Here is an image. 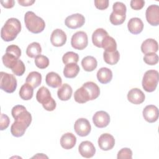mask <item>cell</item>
I'll return each instance as SVG.
<instances>
[{"label": "cell", "instance_id": "obj_1", "mask_svg": "<svg viewBox=\"0 0 159 159\" xmlns=\"http://www.w3.org/2000/svg\"><path fill=\"white\" fill-rule=\"evenodd\" d=\"M21 30V24L16 18H9L1 30V37L5 42L14 40Z\"/></svg>", "mask_w": 159, "mask_h": 159}, {"label": "cell", "instance_id": "obj_2", "mask_svg": "<svg viewBox=\"0 0 159 159\" xmlns=\"http://www.w3.org/2000/svg\"><path fill=\"white\" fill-rule=\"evenodd\" d=\"M24 22L26 28L33 34L42 32L45 27V21L32 11H27L24 16Z\"/></svg>", "mask_w": 159, "mask_h": 159}, {"label": "cell", "instance_id": "obj_3", "mask_svg": "<svg viewBox=\"0 0 159 159\" xmlns=\"http://www.w3.org/2000/svg\"><path fill=\"white\" fill-rule=\"evenodd\" d=\"M37 101L42 104L43 107L48 111H53L57 106L56 102L51 96V93L48 88L42 86L36 94Z\"/></svg>", "mask_w": 159, "mask_h": 159}, {"label": "cell", "instance_id": "obj_4", "mask_svg": "<svg viewBox=\"0 0 159 159\" xmlns=\"http://www.w3.org/2000/svg\"><path fill=\"white\" fill-rule=\"evenodd\" d=\"M112 10L109 17L111 23L114 25L123 24L126 18L127 8L125 5L121 2H116L112 6Z\"/></svg>", "mask_w": 159, "mask_h": 159}, {"label": "cell", "instance_id": "obj_5", "mask_svg": "<svg viewBox=\"0 0 159 159\" xmlns=\"http://www.w3.org/2000/svg\"><path fill=\"white\" fill-rule=\"evenodd\" d=\"M158 72L155 70H149L143 75L142 79V87L143 89L148 93L154 91L156 89L158 83Z\"/></svg>", "mask_w": 159, "mask_h": 159}, {"label": "cell", "instance_id": "obj_6", "mask_svg": "<svg viewBox=\"0 0 159 159\" xmlns=\"http://www.w3.org/2000/svg\"><path fill=\"white\" fill-rule=\"evenodd\" d=\"M0 88L7 93H12L15 91L17 88V80L15 76L6 72L0 73Z\"/></svg>", "mask_w": 159, "mask_h": 159}, {"label": "cell", "instance_id": "obj_7", "mask_svg": "<svg viewBox=\"0 0 159 159\" xmlns=\"http://www.w3.org/2000/svg\"><path fill=\"white\" fill-rule=\"evenodd\" d=\"M11 114L15 120L23 122L28 127L31 124L32 116L24 106L16 105L14 106L12 109Z\"/></svg>", "mask_w": 159, "mask_h": 159}, {"label": "cell", "instance_id": "obj_8", "mask_svg": "<svg viewBox=\"0 0 159 159\" xmlns=\"http://www.w3.org/2000/svg\"><path fill=\"white\" fill-rule=\"evenodd\" d=\"M88 44L87 34L83 31H78L75 33L71 39V45L73 48L81 50L85 48Z\"/></svg>", "mask_w": 159, "mask_h": 159}, {"label": "cell", "instance_id": "obj_9", "mask_svg": "<svg viewBox=\"0 0 159 159\" xmlns=\"http://www.w3.org/2000/svg\"><path fill=\"white\" fill-rule=\"evenodd\" d=\"M75 132L80 137L87 136L91 132V126L88 119L80 118L77 119L74 124Z\"/></svg>", "mask_w": 159, "mask_h": 159}, {"label": "cell", "instance_id": "obj_10", "mask_svg": "<svg viewBox=\"0 0 159 159\" xmlns=\"http://www.w3.org/2000/svg\"><path fill=\"white\" fill-rule=\"evenodd\" d=\"M85 22L84 17L79 13L68 16L65 20L66 26L71 29H76L82 27Z\"/></svg>", "mask_w": 159, "mask_h": 159}, {"label": "cell", "instance_id": "obj_11", "mask_svg": "<svg viewBox=\"0 0 159 159\" xmlns=\"http://www.w3.org/2000/svg\"><path fill=\"white\" fill-rule=\"evenodd\" d=\"M147 21L153 26L159 24V7L158 5L152 4L149 6L145 12Z\"/></svg>", "mask_w": 159, "mask_h": 159}, {"label": "cell", "instance_id": "obj_12", "mask_svg": "<svg viewBox=\"0 0 159 159\" xmlns=\"http://www.w3.org/2000/svg\"><path fill=\"white\" fill-rule=\"evenodd\" d=\"M93 122L94 125L98 128H104L110 122V116L107 112L104 111L96 112L93 116Z\"/></svg>", "mask_w": 159, "mask_h": 159}, {"label": "cell", "instance_id": "obj_13", "mask_svg": "<svg viewBox=\"0 0 159 159\" xmlns=\"http://www.w3.org/2000/svg\"><path fill=\"white\" fill-rule=\"evenodd\" d=\"M98 143L99 148L102 150L108 151L114 147L115 139L112 135L108 133H104L100 135Z\"/></svg>", "mask_w": 159, "mask_h": 159}, {"label": "cell", "instance_id": "obj_14", "mask_svg": "<svg viewBox=\"0 0 159 159\" xmlns=\"http://www.w3.org/2000/svg\"><path fill=\"white\" fill-rule=\"evenodd\" d=\"M67 37L64 31L60 29L54 30L50 35L51 43L55 47H62L66 42Z\"/></svg>", "mask_w": 159, "mask_h": 159}, {"label": "cell", "instance_id": "obj_15", "mask_svg": "<svg viewBox=\"0 0 159 159\" xmlns=\"http://www.w3.org/2000/svg\"><path fill=\"white\" fill-rule=\"evenodd\" d=\"M78 151L80 154L84 158H91L96 153V148L93 143L89 141H83L82 142L79 147Z\"/></svg>", "mask_w": 159, "mask_h": 159}, {"label": "cell", "instance_id": "obj_16", "mask_svg": "<svg viewBox=\"0 0 159 159\" xmlns=\"http://www.w3.org/2000/svg\"><path fill=\"white\" fill-rule=\"evenodd\" d=\"M144 119L150 123L155 122L158 118V109L154 105L145 106L142 112Z\"/></svg>", "mask_w": 159, "mask_h": 159}, {"label": "cell", "instance_id": "obj_17", "mask_svg": "<svg viewBox=\"0 0 159 159\" xmlns=\"http://www.w3.org/2000/svg\"><path fill=\"white\" fill-rule=\"evenodd\" d=\"M145 99V96L142 91L139 88H132L127 93V99L134 104L142 103Z\"/></svg>", "mask_w": 159, "mask_h": 159}, {"label": "cell", "instance_id": "obj_18", "mask_svg": "<svg viewBox=\"0 0 159 159\" xmlns=\"http://www.w3.org/2000/svg\"><path fill=\"white\" fill-rule=\"evenodd\" d=\"M127 27L129 31L134 35H137L142 32L143 29V23L142 20L138 17L131 18L128 23Z\"/></svg>", "mask_w": 159, "mask_h": 159}, {"label": "cell", "instance_id": "obj_19", "mask_svg": "<svg viewBox=\"0 0 159 159\" xmlns=\"http://www.w3.org/2000/svg\"><path fill=\"white\" fill-rule=\"evenodd\" d=\"M76 143V137L72 133L67 132L64 134L60 139V145L62 148L66 150L71 149Z\"/></svg>", "mask_w": 159, "mask_h": 159}, {"label": "cell", "instance_id": "obj_20", "mask_svg": "<svg viewBox=\"0 0 159 159\" xmlns=\"http://www.w3.org/2000/svg\"><path fill=\"white\" fill-rule=\"evenodd\" d=\"M158 50V42L153 39H147L141 45V51L143 53H156Z\"/></svg>", "mask_w": 159, "mask_h": 159}, {"label": "cell", "instance_id": "obj_21", "mask_svg": "<svg viewBox=\"0 0 159 159\" xmlns=\"http://www.w3.org/2000/svg\"><path fill=\"white\" fill-rule=\"evenodd\" d=\"M45 82L50 87L56 88L61 85L62 80L58 73L51 71L47 74L45 76Z\"/></svg>", "mask_w": 159, "mask_h": 159}, {"label": "cell", "instance_id": "obj_22", "mask_svg": "<svg viewBox=\"0 0 159 159\" xmlns=\"http://www.w3.org/2000/svg\"><path fill=\"white\" fill-rule=\"evenodd\" d=\"M108 35V33L102 28H98L94 31L92 35L93 43L97 47L102 48V43L103 40L106 36Z\"/></svg>", "mask_w": 159, "mask_h": 159}, {"label": "cell", "instance_id": "obj_23", "mask_svg": "<svg viewBox=\"0 0 159 159\" xmlns=\"http://www.w3.org/2000/svg\"><path fill=\"white\" fill-rule=\"evenodd\" d=\"M97 78L101 83L107 84L109 83L112 78V72L108 68H101L97 72Z\"/></svg>", "mask_w": 159, "mask_h": 159}, {"label": "cell", "instance_id": "obj_24", "mask_svg": "<svg viewBox=\"0 0 159 159\" xmlns=\"http://www.w3.org/2000/svg\"><path fill=\"white\" fill-rule=\"evenodd\" d=\"M83 86L85 88V89L87 90L90 101L96 99L98 98L100 94V89L99 86L92 81H88L83 84Z\"/></svg>", "mask_w": 159, "mask_h": 159}, {"label": "cell", "instance_id": "obj_25", "mask_svg": "<svg viewBox=\"0 0 159 159\" xmlns=\"http://www.w3.org/2000/svg\"><path fill=\"white\" fill-rule=\"evenodd\" d=\"M27 127L28 126L25 124L15 120L11 127V134L16 137H22L25 134Z\"/></svg>", "mask_w": 159, "mask_h": 159}, {"label": "cell", "instance_id": "obj_26", "mask_svg": "<svg viewBox=\"0 0 159 159\" xmlns=\"http://www.w3.org/2000/svg\"><path fill=\"white\" fill-rule=\"evenodd\" d=\"M73 89L71 86L67 83L62 84L60 88L58 89L57 95L58 98L61 101H68L69 100L72 95Z\"/></svg>", "mask_w": 159, "mask_h": 159}, {"label": "cell", "instance_id": "obj_27", "mask_svg": "<svg viewBox=\"0 0 159 159\" xmlns=\"http://www.w3.org/2000/svg\"><path fill=\"white\" fill-rule=\"evenodd\" d=\"M81 65L84 71H92L96 68L98 61L94 57L86 56L81 60Z\"/></svg>", "mask_w": 159, "mask_h": 159}, {"label": "cell", "instance_id": "obj_28", "mask_svg": "<svg viewBox=\"0 0 159 159\" xmlns=\"http://www.w3.org/2000/svg\"><path fill=\"white\" fill-rule=\"evenodd\" d=\"M80 70L77 63H71L66 64L63 70V75L67 78H73L77 76Z\"/></svg>", "mask_w": 159, "mask_h": 159}, {"label": "cell", "instance_id": "obj_29", "mask_svg": "<svg viewBox=\"0 0 159 159\" xmlns=\"http://www.w3.org/2000/svg\"><path fill=\"white\" fill-rule=\"evenodd\" d=\"M74 99L76 102L80 104H83L90 101L89 94L85 88L83 86L75 92Z\"/></svg>", "mask_w": 159, "mask_h": 159}, {"label": "cell", "instance_id": "obj_30", "mask_svg": "<svg viewBox=\"0 0 159 159\" xmlns=\"http://www.w3.org/2000/svg\"><path fill=\"white\" fill-rule=\"evenodd\" d=\"M25 82L30 84L33 88H35L41 84L42 75L37 71H32L27 76Z\"/></svg>", "mask_w": 159, "mask_h": 159}, {"label": "cell", "instance_id": "obj_31", "mask_svg": "<svg viewBox=\"0 0 159 159\" xmlns=\"http://www.w3.org/2000/svg\"><path fill=\"white\" fill-rule=\"evenodd\" d=\"M120 54L118 50L113 52L104 51L103 53V58L104 61L111 65H116L119 60Z\"/></svg>", "mask_w": 159, "mask_h": 159}, {"label": "cell", "instance_id": "obj_32", "mask_svg": "<svg viewBox=\"0 0 159 159\" xmlns=\"http://www.w3.org/2000/svg\"><path fill=\"white\" fill-rule=\"evenodd\" d=\"M42 52V48L39 43L34 42L30 43L26 49V54L30 58H36Z\"/></svg>", "mask_w": 159, "mask_h": 159}, {"label": "cell", "instance_id": "obj_33", "mask_svg": "<svg viewBox=\"0 0 159 159\" xmlns=\"http://www.w3.org/2000/svg\"><path fill=\"white\" fill-rule=\"evenodd\" d=\"M34 88L29 84H24L20 88L19 90V96L23 100L28 101L32 99L33 97Z\"/></svg>", "mask_w": 159, "mask_h": 159}, {"label": "cell", "instance_id": "obj_34", "mask_svg": "<svg viewBox=\"0 0 159 159\" xmlns=\"http://www.w3.org/2000/svg\"><path fill=\"white\" fill-rule=\"evenodd\" d=\"M102 48L107 52H113L117 50V43L112 37L106 36L102 43Z\"/></svg>", "mask_w": 159, "mask_h": 159}, {"label": "cell", "instance_id": "obj_35", "mask_svg": "<svg viewBox=\"0 0 159 159\" xmlns=\"http://www.w3.org/2000/svg\"><path fill=\"white\" fill-rule=\"evenodd\" d=\"M18 60L19 58H17L15 55L6 52L2 57L3 64L6 67L8 68H11Z\"/></svg>", "mask_w": 159, "mask_h": 159}, {"label": "cell", "instance_id": "obj_36", "mask_svg": "<svg viewBox=\"0 0 159 159\" xmlns=\"http://www.w3.org/2000/svg\"><path fill=\"white\" fill-rule=\"evenodd\" d=\"M79 60V56L78 53H75L73 52H68L65 53L63 57H62V61L63 63L65 65L71 63H77Z\"/></svg>", "mask_w": 159, "mask_h": 159}, {"label": "cell", "instance_id": "obj_37", "mask_svg": "<svg viewBox=\"0 0 159 159\" xmlns=\"http://www.w3.org/2000/svg\"><path fill=\"white\" fill-rule=\"evenodd\" d=\"M11 69L15 75L22 76L25 71V66L24 62L19 59Z\"/></svg>", "mask_w": 159, "mask_h": 159}, {"label": "cell", "instance_id": "obj_38", "mask_svg": "<svg viewBox=\"0 0 159 159\" xmlns=\"http://www.w3.org/2000/svg\"><path fill=\"white\" fill-rule=\"evenodd\" d=\"M35 64L40 69H45L49 65L48 58L42 55H40L35 58Z\"/></svg>", "mask_w": 159, "mask_h": 159}, {"label": "cell", "instance_id": "obj_39", "mask_svg": "<svg viewBox=\"0 0 159 159\" xmlns=\"http://www.w3.org/2000/svg\"><path fill=\"white\" fill-rule=\"evenodd\" d=\"M144 62L149 65H155L158 62V56L156 53L145 54L143 57Z\"/></svg>", "mask_w": 159, "mask_h": 159}, {"label": "cell", "instance_id": "obj_40", "mask_svg": "<svg viewBox=\"0 0 159 159\" xmlns=\"http://www.w3.org/2000/svg\"><path fill=\"white\" fill-rule=\"evenodd\" d=\"M117 158V159H131L132 158V152L129 148H123L118 152Z\"/></svg>", "mask_w": 159, "mask_h": 159}, {"label": "cell", "instance_id": "obj_41", "mask_svg": "<svg viewBox=\"0 0 159 159\" xmlns=\"http://www.w3.org/2000/svg\"><path fill=\"white\" fill-rule=\"evenodd\" d=\"M6 53H11L14 55H15L17 58H19V57L21 55V50L20 48L16 45H9L6 50Z\"/></svg>", "mask_w": 159, "mask_h": 159}, {"label": "cell", "instance_id": "obj_42", "mask_svg": "<svg viewBox=\"0 0 159 159\" xmlns=\"http://www.w3.org/2000/svg\"><path fill=\"white\" fill-rule=\"evenodd\" d=\"M10 123V119L9 117L4 114H1V119H0V130H4L6 129Z\"/></svg>", "mask_w": 159, "mask_h": 159}, {"label": "cell", "instance_id": "obj_43", "mask_svg": "<svg viewBox=\"0 0 159 159\" xmlns=\"http://www.w3.org/2000/svg\"><path fill=\"white\" fill-rule=\"evenodd\" d=\"M94 5L99 10H104L109 6L108 0H95Z\"/></svg>", "mask_w": 159, "mask_h": 159}, {"label": "cell", "instance_id": "obj_44", "mask_svg": "<svg viewBox=\"0 0 159 159\" xmlns=\"http://www.w3.org/2000/svg\"><path fill=\"white\" fill-rule=\"evenodd\" d=\"M145 5V1L143 0H132L130 1V7L134 10H140Z\"/></svg>", "mask_w": 159, "mask_h": 159}, {"label": "cell", "instance_id": "obj_45", "mask_svg": "<svg viewBox=\"0 0 159 159\" xmlns=\"http://www.w3.org/2000/svg\"><path fill=\"white\" fill-rule=\"evenodd\" d=\"M14 0H7V1H1V4L2 6L6 8V9H10L14 7Z\"/></svg>", "mask_w": 159, "mask_h": 159}, {"label": "cell", "instance_id": "obj_46", "mask_svg": "<svg viewBox=\"0 0 159 159\" xmlns=\"http://www.w3.org/2000/svg\"><path fill=\"white\" fill-rule=\"evenodd\" d=\"M18 3L22 6H29L32 5L34 2V0H18Z\"/></svg>", "mask_w": 159, "mask_h": 159}]
</instances>
